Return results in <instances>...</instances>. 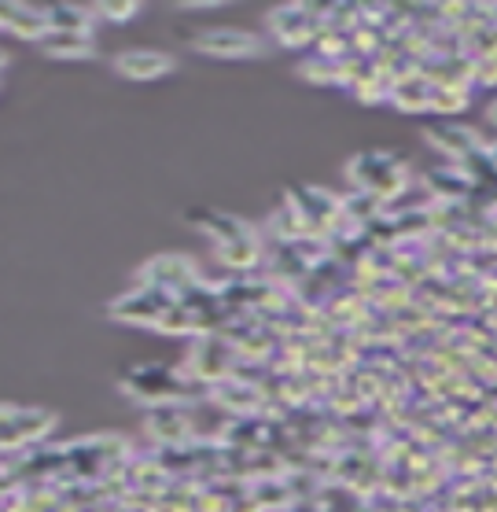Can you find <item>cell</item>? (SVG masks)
I'll return each mask as SVG.
<instances>
[{"instance_id": "6da1fadb", "label": "cell", "mask_w": 497, "mask_h": 512, "mask_svg": "<svg viewBox=\"0 0 497 512\" xmlns=\"http://www.w3.org/2000/svg\"><path fill=\"white\" fill-rule=\"evenodd\" d=\"M347 174H350L354 192L376 196L383 207H387L394 196H402L405 185H409V170H405L402 159H398L394 152H380V148L354 155V159L347 163Z\"/></svg>"}, {"instance_id": "7a4b0ae2", "label": "cell", "mask_w": 497, "mask_h": 512, "mask_svg": "<svg viewBox=\"0 0 497 512\" xmlns=\"http://www.w3.org/2000/svg\"><path fill=\"white\" fill-rule=\"evenodd\" d=\"M122 391L133 395L137 402H144L148 409L177 406V402H188V395H192V376L162 369V365H137V369L126 376Z\"/></svg>"}, {"instance_id": "3957f363", "label": "cell", "mask_w": 497, "mask_h": 512, "mask_svg": "<svg viewBox=\"0 0 497 512\" xmlns=\"http://www.w3.org/2000/svg\"><path fill=\"white\" fill-rule=\"evenodd\" d=\"M288 207L299 214V222H302V229H306V233L328 236V240L339 233V222L347 218V210H343V199L332 196L328 188H317V185L291 188Z\"/></svg>"}, {"instance_id": "277c9868", "label": "cell", "mask_w": 497, "mask_h": 512, "mask_svg": "<svg viewBox=\"0 0 497 512\" xmlns=\"http://www.w3.org/2000/svg\"><path fill=\"white\" fill-rule=\"evenodd\" d=\"M188 45L196 48L199 56L210 59H247L266 52L262 37L251 34V30H240V26H207L196 37H188Z\"/></svg>"}, {"instance_id": "5b68a950", "label": "cell", "mask_w": 497, "mask_h": 512, "mask_svg": "<svg viewBox=\"0 0 497 512\" xmlns=\"http://www.w3.org/2000/svg\"><path fill=\"white\" fill-rule=\"evenodd\" d=\"M269 30L284 48H302L317 41L324 30V8L313 4H280L277 12H269Z\"/></svg>"}, {"instance_id": "8992f818", "label": "cell", "mask_w": 497, "mask_h": 512, "mask_svg": "<svg viewBox=\"0 0 497 512\" xmlns=\"http://www.w3.org/2000/svg\"><path fill=\"white\" fill-rule=\"evenodd\" d=\"M177 306V295H170V291H159V288H133L126 291V295H118L115 303H111V317L115 321H122V325H151L159 328V321L170 310Z\"/></svg>"}, {"instance_id": "52a82bcc", "label": "cell", "mask_w": 497, "mask_h": 512, "mask_svg": "<svg viewBox=\"0 0 497 512\" xmlns=\"http://www.w3.org/2000/svg\"><path fill=\"white\" fill-rule=\"evenodd\" d=\"M140 284H144V288L170 291V295L181 299L185 291H192L196 284H203V277H199V266L192 262V258L159 255V258H151V262H144V269H140Z\"/></svg>"}, {"instance_id": "ba28073f", "label": "cell", "mask_w": 497, "mask_h": 512, "mask_svg": "<svg viewBox=\"0 0 497 512\" xmlns=\"http://www.w3.org/2000/svg\"><path fill=\"white\" fill-rule=\"evenodd\" d=\"M424 137H428L431 148H439L450 163H464L468 155L490 148L486 137H483V129L468 126V122H461V118H442V122H431V126H424Z\"/></svg>"}, {"instance_id": "9c48e42d", "label": "cell", "mask_w": 497, "mask_h": 512, "mask_svg": "<svg viewBox=\"0 0 497 512\" xmlns=\"http://www.w3.org/2000/svg\"><path fill=\"white\" fill-rule=\"evenodd\" d=\"M177 59L162 48H126L115 56V74L126 82H159L166 74H174Z\"/></svg>"}, {"instance_id": "30bf717a", "label": "cell", "mask_w": 497, "mask_h": 512, "mask_svg": "<svg viewBox=\"0 0 497 512\" xmlns=\"http://www.w3.org/2000/svg\"><path fill=\"white\" fill-rule=\"evenodd\" d=\"M52 428H56V417H52L48 409L8 406V413H4V446H8V450H19V446L41 443Z\"/></svg>"}, {"instance_id": "8fae6325", "label": "cell", "mask_w": 497, "mask_h": 512, "mask_svg": "<svg viewBox=\"0 0 497 512\" xmlns=\"http://www.w3.org/2000/svg\"><path fill=\"white\" fill-rule=\"evenodd\" d=\"M0 19H4V30L15 34L19 41H34L41 45L52 30L48 23V8H37V4H26V0H12V4H4L0 8Z\"/></svg>"}, {"instance_id": "7c38bea8", "label": "cell", "mask_w": 497, "mask_h": 512, "mask_svg": "<svg viewBox=\"0 0 497 512\" xmlns=\"http://www.w3.org/2000/svg\"><path fill=\"white\" fill-rule=\"evenodd\" d=\"M188 222L196 225L203 236H210V240H214V247H218V244H236V240H251V236H258L251 225L243 222V218H236V214H229V210H196V214H188Z\"/></svg>"}, {"instance_id": "4fadbf2b", "label": "cell", "mask_w": 497, "mask_h": 512, "mask_svg": "<svg viewBox=\"0 0 497 512\" xmlns=\"http://www.w3.org/2000/svg\"><path fill=\"white\" fill-rule=\"evenodd\" d=\"M387 104H394L402 115L431 111V104H435V82H431L424 70L405 74V78H398V82L391 85V100H387Z\"/></svg>"}, {"instance_id": "5bb4252c", "label": "cell", "mask_w": 497, "mask_h": 512, "mask_svg": "<svg viewBox=\"0 0 497 512\" xmlns=\"http://www.w3.org/2000/svg\"><path fill=\"white\" fill-rule=\"evenodd\" d=\"M424 188H428V196L439 199V203H464V199L475 192V181L464 174L457 163H446V166H435V170H428V177H424Z\"/></svg>"}, {"instance_id": "9a60e30c", "label": "cell", "mask_w": 497, "mask_h": 512, "mask_svg": "<svg viewBox=\"0 0 497 512\" xmlns=\"http://www.w3.org/2000/svg\"><path fill=\"white\" fill-rule=\"evenodd\" d=\"M37 48L52 59H85L96 52V34H63V30H48V37Z\"/></svg>"}, {"instance_id": "2e32d148", "label": "cell", "mask_w": 497, "mask_h": 512, "mask_svg": "<svg viewBox=\"0 0 497 512\" xmlns=\"http://www.w3.org/2000/svg\"><path fill=\"white\" fill-rule=\"evenodd\" d=\"M48 23H52V30H63V34H96V12L85 4H52Z\"/></svg>"}, {"instance_id": "e0dca14e", "label": "cell", "mask_w": 497, "mask_h": 512, "mask_svg": "<svg viewBox=\"0 0 497 512\" xmlns=\"http://www.w3.org/2000/svg\"><path fill=\"white\" fill-rule=\"evenodd\" d=\"M472 104V85H435V104H431V115L453 118L468 111Z\"/></svg>"}, {"instance_id": "ac0fdd59", "label": "cell", "mask_w": 497, "mask_h": 512, "mask_svg": "<svg viewBox=\"0 0 497 512\" xmlns=\"http://www.w3.org/2000/svg\"><path fill=\"white\" fill-rule=\"evenodd\" d=\"M96 19H107V23H129L133 15L140 12V4H93Z\"/></svg>"}, {"instance_id": "d6986e66", "label": "cell", "mask_w": 497, "mask_h": 512, "mask_svg": "<svg viewBox=\"0 0 497 512\" xmlns=\"http://www.w3.org/2000/svg\"><path fill=\"white\" fill-rule=\"evenodd\" d=\"M486 122H490V126H497V96L486 104Z\"/></svg>"}]
</instances>
